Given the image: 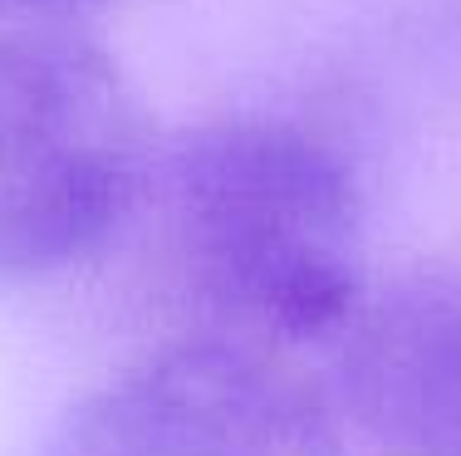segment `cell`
Masks as SVG:
<instances>
[{"label": "cell", "mask_w": 461, "mask_h": 456, "mask_svg": "<svg viewBox=\"0 0 461 456\" xmlns=\"http://www.w3.org/2000/svg\"><path fill=\"white\" fill-rule=\"evenodd\" d=\"M162 216L182 280L246 339H329L364 300L354 177L294 123L192 133L162 172Z\"/></svg>", "instance_id": "obj_1"}, {"label": "cell", "mask_w": 461, "mask_h": 456, "mask_svg": "<svg viewBox=\"0 0 461 456\" xmlns=\"http://www.w3.org/2000/svg\"><path fill=\"white\" fill-rule=\"evenodd\" d=\"M138 187L142 118L123 74L54 30L0 35V280L98 251Z\"/></svg>", "instance_id": "obj_2"}, {"label": "cell", "mask_w": 461, "mask_h": 456, "mask_svg": "<svg viewBox=\"0 0 461 456\" xmlns=\"http://www.w3.org/2000/svg\"><path fill=\"white\" fill-rule=\"evenodd\" d=\"M50 456H339V427L304 368L230 334L118 373L64 417Z\"/></svg>", "instance_id": "obj_3"}, {"label": "cell", "mask_w": 461, "mask_h": 456, "mask_svg": "<svg viewBox=\"0 0 461 456\" xmlns=\"http://www.w3.org/2000/svg\"><path fill=\"white\" fill-rule=\"evenodd\" d=\"M354 427L378 456H461V270H408L339 329Z\"/></svg>", "instance_id": "obj_4"}, {"label": "cell", "mask_w": 461, "mask_h": 456, "mask_svg": "<svg viewBox=\"0 0 461 456\" xmlns=\"http://www.w3.org/2000/svg\"><path fill=\"white\" fill-rule=\"evenodd\" d=\"M98 5H104V0H0V20H10V25H20V30H30V25L54 30L74 15H89Z\"/></svg>", "instance_id": "obj_5"}]
</instances>
